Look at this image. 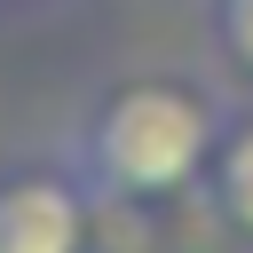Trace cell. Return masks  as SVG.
Here are the masks:
<instances>
[{"label": "cell", "mask_w": 253, "mask_h": 253, "mask_svg": "<svg viewBox=\"0 0 253 253\" xmlns=\"http://www.w3.org/2000/svg\"><path fill=\"white\" fill-rule=\"evenodd\" d=\"M213 206L237 237H253V126H237L229 142H213Z\"/></svg>", "instance_id": "3957f363"}, {"label": "cell", "mask_w": 253, "mask_h": 253, "mask_svg": "<svg viewBox=\"0 0 253 253\" xmlns=\"http://www.w3.org/2000/svg\"><path fill=\"white\" fill-rule=\"evenodd\" d=\"M213 103L198 87L174 79H134L111 103H95V119L71 142V182H87V198H166L182 182L206 174L213 158Z\"/></svg>", "instance_id": "6da1fadb"}, {"label": "cell", "mask_w": 253, "mask_h": 253, "mask_svg": "<svg viewBox=\"0 0 253 253\" xmlns=\"http://www.w3.org/2000/svg\"><path fill=\"white\" fill-rule=\"evenodd\" d=\"M79 245H87V190L71 174L0 182V253H79Z\"/></svg>", "instance_id": "7a4b0ae2"}, {"label": "cell", "mask_w": 253, "mask_h": 253, "mask_svg": "<svg viewBox=\"0 0 253 253\" xmlns=\"http://www.w3.org/2000/svg\"><path fill=\"white\" fill-rule=\"evenodd\" d=\"M213 40L253 71V0H213Z\"/></svg>", "instance_id": "277c9868"}]
</instances>
